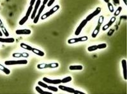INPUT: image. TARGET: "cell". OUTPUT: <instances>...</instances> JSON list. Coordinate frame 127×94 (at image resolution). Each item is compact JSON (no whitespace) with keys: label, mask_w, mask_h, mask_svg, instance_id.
<instances>
[{"label":"cell","mask_w":127,"mask_h":94,"mask_svg":"<svg viewBox=\"0 0 127 94\" xmlns=\"http://www.w3.org/2000/svg\"><path fill=\"white\" fill-rule=\"evenodd\" d=\"M104 21V16H103V15L100 16V17L98 19V23H97V25H96V28H94V29L93 30V31L92 34H91L92 38H96V36L98 35V34L99 33V32H100V28H101V26H102Z\"/></svg>","instance_id":"cell-1"},{"label":"cell","mask_w":127,"mask_h":94,"mask_svg":"<svg viewBox=\"0 0 127 94\" xmlns=\"http://www.w3.org/2000/svg\"><path fill=\"white\" fill-rule=\"evenodd\" d=\"M59 67L58 63H40L38 64L36 67L38 69H55Z\"/></svg>","instance_id":"cell-2"},{"label":"cell","mask_w":127,"mask_h":94,"mask_svg":"<svg viewBox=\"0 0 127 94\" xmlns=\"http://www.w3.org/2000/svg\"><path fill=\"white\" fill-rule=\"evenodd\" d=\"M60 5H58L54 6V7L52 8H51V9L50 10L49 12H47L45 13V14L42 15H41L40 18H41L42 20H44V19H47V17H49L51 16V15L54 14L55 12H56L57 11L60 9Z\"/></svg>","instance_id":"cell-3"},{"label":"cell","mask_w":127,"mask_h":94,"mask_svg":"<svg viewBox=\"0 0 127 94\" xmlns=\"http://www.w3.org/2000/svg\"><path fill=\"white\" fill-rule=\"evenodd\" d=\"M28 62L26 60H8L5 61V64L6 65H27Z\"/></svg>","instance_id":"cell-4"},{"label":"cell","mask_w":127,"mask_h":94,"mask_svg":"<svg viewBox=\"0 0 127 94\" xmlns=\"http://www.w3.org/2000/svg\"><path fill=\"white\" fill-rule=\"evenodd\" d=\"M88 40V37L87 36H80V37H77V38H74L68 39L67 41V43L68 44H72V43H75L77 42H86V40Z\"/></svg>","instance_id":"cell-5"},{"label":"cell","mask_w":127,"mask_h":94,"mask_svg":"<svg viewBox=\"0 0 127 94\" xmlns=\"http://www.w3.org/2000/svg\"><path fill=\"white\" fill-rule=\"evenodd\" d=\"M101 11H102L101 8L97 7L96 9H95V10L93 12H92L91 14H90L88 15L86 17V20L87 21V22L90 21H91L93 18H94V17L96 16V15H98V14H100V13L101 12Z\"/></svg>","instance_id":"cell-6"},{"label":"cell","mask_w":127,"mask_h":94,"mask_svg":"<svg viewBox=\"0 0 127 94\" xmlns=\"http://www.w3.org/2000/svg\"><path fill=\"white\" fill-rule=\"evenodd\" d=\"M87 21L86 20V19H84V20H83L82 21H81L80 24L79 25L78 27L77 28L76 30L75 31V35L76 36H78V35H80V33H81L82 29H83L84 28V26L87 24Z\"/></svg>","instance_id":"cell-7"},{"label":"cell","mask_w":127,"mask_h":94,"mask_svg":"<svg viewBox=\"0 0 127 94\" xmlns=\"http://www.w3.org/2000/svg\"><path fill=\"white\" fill-rule=\"evenodd\" d=\"M43 81L46 83L52 84V85H59L61 83V80L58 79V80H51L47 78H43Z\"/></svg>","instance_id":"cell-8"},{"label":"cell","mask_w":127,"mask_h":94,"mask_svg":"<svg viewBox=\"0 0 127 94\" xmlns=\"http://www.w3.org/2000/svg\"><path fill=\"white\" fill-rule=\"evenodd\" d=\"M44 8H45V5H42L40 7V9H39V10L38 11V12L36 14L35 17L33 19V23L36 24L38 22L39 19H40V17H41V14H42V12L44 11Z\"/></svg>","instance_id":"cell-9"},{"label":"cell","mask_w":127,"mask_h":94,"mask_svg":"<svg viewBox=\"0 0 127 94\" xmlns=\"http://www.w3.org/2000/svg\"><path fill=\"white\" fill-rule=\"evenodd\" d=\"M40 4H41V0H36V3H35V8H34V9H33V12L31 14V19H33L35 17V16H36L37 12H38V8H39V7L40 6Z\"/></svg>","instance_id":"cell-10"},{"label":"cell","mask_w":127,"mask_h":94,"mask_svg":"<svg viewBox=\"0 0 127 94\" xmlns=\"http://www.w3.org/2000/svg\"><path fill=\"white\" fill-rule=\"evenodd\" d=\"M116 20V17L114 16L113 17H111V19H110L109 22L106 24H105V25L103 26V28H102V30H103V31H105V30H107V29H109V28L111 27V26L114 23Z\"/></svg>","instance_id":"cell-11"},{"label":"cell","mask_w":127,"mask_h":94,"mask_svg":"<svg viewBox=\"0 0 127 94\" xmlns=\"http://www.w3.org/2000/svg\"><path fill=\"white\" fill-rule=\"evenodd\" d=\"M29 56V54L27 52H15L12 54L13 58H27Z\"/></svg>","instance_id":"cell-12"},{"label":"cell","mask_w":127,"mask_h":94,"mask_svg":"<svg viewBox=\"0 0 127 94\" xmlns=\"http://www.w3.org/2000/svg\"><path fill=\"white\" fill-rule=\"evenodd\" d=\"M58 88H59V89L63 91H65V92L71 93V94H74L75 89H74L73 88H71V87H66V86H63V85H60L58 87Z\"/></svg>","instance_id":"cell-13"},{"label":"cell","mask_w":127,"mask_h":94,"mask_svg":"<svg viewBox=\"0 0 127 94\" xmlns=\"http://www.w3.org/2000/svg\"><path fill=\"white\" fill-rule=\"evenodd\" d=\"M16 35H30L31 33V30L29 29H17L15 31Z\"/></svg>","instance_id":"cell-14"},{"label":"cell","mask_w":127,"mask_h":94,"mask_svg":"<svg viewBox=\"0 0 127 94\" xmlns=\"http://www.w3.org/2000/svg\"><path fill=\"white\" fill-rule=\"evenodd\" d=\"M121 65L122 67H123V78L125 80H127V60H122L121 61Z\"/></svg>","instance_id":"cell-15"},{"label":"cell","mask_w":127,"mask_h":94,"mask_svg":"<svg viewBox=\"0 0 127 94\" xmlns=\"http://www.w3.org/2000/svg\"><path fill=\"white\" fill-rule=\"evenodd\" d=\"M0 42L2 43H13L15 42V38L0 37Z\"/></svg>","instance_id":"cell-16"},{"label":"cell","mask_w":127,"mask_h":94,"mask_svg":"<svg viewBox=\"0 0 127 94\" xmlns=\"http://www.w3.org/2000/svg\"><path fill=\"white\" fill-rule=\"evenodd\" d=\"M31 51L34 53V54H36V55H38V56H44V55H45V52H44V51H41V50H40V49H36V48H33L32 49V50H31Z\"/></svg>","instance_id":"cell-17"},{"label":"cell","mask_w":127,"mask_h":94,"mask_svg":"<svg viewBox=\"0 0 127 94\" xmlns=\"http://www.w3.org/2000/svg\"><path fill=\"white\" fill-rule=\"evenodd\" d=\"M70 71H82L83 69L82 65H70L69 67Z\"/></svg>","instance_id":"cell-18"},{"label":"cell","mask_w":127,"mask_h":94,"mask_svg":"<svg viewBox=\"0 0 127 94\" xmlns=\"http://www.w3.org/2000/svg\"><path fill=\"white\" fill-rule=\"evenodd\" d=\"M35 90H36V92H37L38 94H53V93L44 91L42 89V88H40V86H36V87H35Z\"/></svg>","instance_id":"cell-19"},{"label":"cell","mask_w":127,"mask_h":94,"mask_svg":"<svg viewBox=\"0 0 127 94\" xmlns=\"http://www.w3.org/2000/svg\"><path fill=\"white\" fill-rule=\"evenodd\" d=\"M0 71H3V72L5 74H7V75H9V74H10V72H11L10 70H9V69H7V68H6L5 67H4L3 65H1V64H0Z\"/></svg>","instance_id":"cell-20"},{"label":"cell","mask_w":127,"mask_h":94,"mask_svg":"<svg viewBox=\"0 0 127 94\" xmlns=\"http://www.w3.org/2000/svg\"><path fill=\"white\" fill-rule=\"evenodd\" d=\"M20 46L22 47V49H26V50H27V51H31V50H32V49H33V47H31V46H30V45H27V44H26V43H20Z\"/></svg>","instance_id":"cell-21"},{"label":"cell","mask_w":127,"mask_h":94,"mask_svg":"<svg viewBox=\"0 0 127 94\" xmlns=\"http://www.w3.org/2000/svg\"><path fill=\"white\" fill-rule=\"evenodd\" d=\"M72 78L71 76H68V77L64 78L63 80H61V83H67L72 81Z\"/></svg>","instance_id":"cell-22"},{"label":"cell","mask_w":127,"mask_h":94,"mask_svg":"<svg viewBox=\"0 0 127 94\" xmlns=\"http://www.w3.org/2000/svg\"><path fill=\"white\" fill-rule=\"evenodd\" d=\"M28 19H29V17L27 16H24V17H22V19H21V20L19 21V25L22 26V25H24V24L27 21V20H28Z\"/></svg>","instance_id":"cell-23"},{"label":"cell","mask_w":127,"mask_h":94,"mask_svg":"<svg viewBox=\"0 0 127 94\" xmlns=\"http://www.w3.org/2000/svg\"><path fill=\"white\" fill-rule=\"evenodd\" d=\"M98 49L97 48V45H91V46H89L87 47V51L89 52H93V51H96Z\"/></svg>","instance_id":"cell-24"},{"label":"cell","mask_w":127,"mask_h":94,"mask_svg":"<svg viewBox=\"0 0 127 94\" xmlns=\"http://www.w3.org/2000/svg\"><path fill=\"white\" fill-rule=\"evenodd\" d=\"M32 11H33V7L29 5V7H28V8H27V12H26V16L29 17L30 16V15H31V12H32Z\"/></svg>","instance_id":"cell-25"},{"label":"cell","mask_w":127,"mask_h":94,"mask_svg":"<svg viewBox=\"0 0 127 94\" xmlns=\"http://www.w3.org/2000/svg\"><path fill=\"white\" fill-rule=\"evenodd\" d=\"M107 7H108L109 10L110 11L111 13H113L114 12V7H113V4L111 3L110 2H109V3H107Z\"/></svg>","instance_id":"cell-26"},{"label":"cell","mask_w":127,"mask_h":94,"mask_svg":"<svg viewBox=\"0 0 127 94\" xmlns=\"http://www.w3.org/2000/svg\"><path fill=\"white\" fill-rule=\"evenodd\" d=\"M47 89H48L49 90L52 91V92H58V88L57 87H53V86H49V85H48Z\"/></svg>","instance_id":"cell-27"},{"label":"cell","mask_w":127,"mask_h":94,"mask_svg":"<svg viewBox=\"0 0 127 94\" xmlns=\"http://www.w3.org/2000/svg\"><path fill=\"white\" fill-rule=\"evenodd\" d=\"M107 45L106 43H100L97 45V48L98 49H105L107 47Z\"/></svg>","instance_id":"cell-28"},{"label":"cell","mask_w":127,"mask_h":94,"mask_svg":"<svg viewBox=\"0 0 127 94\" xmlns=\"http://www.w3.org/2000/svg\"><path fill=\"white\" fill-rule=\"evenodd\" d=\"M121 11H122V7H119L117 8V10H116L114 12V16L115 17L118 16V15L120 14V13H121Z\"/></svg>","instance_id":"cell-29"},{"label":"cell","mask_w":127,"mask_h":94,"mask_svg":"<svg viewBox=\"0 0 127 94\" xmlns=\"http://www.w3.org/2000/svg\"><path fill=\"white\" fill-rule=\"evenodd\" d=\"M38 86H40V87H42V88H47V87H48V85H47V83H45V82H42V81H38Z\"/></svg>","instance_id":"cell-30"},{"label":"cell","mask_w":127,"mask_h":94,"mask_svg":"<svg viewBox=\"0 0 127 94\" xmlns=\"http://www.w3.org/2000/svg\"><path fill=\"white\" fill-rule=\"evenodd\" d=\"M56 1V0H49V1H48V3H47V7H51V6L53 5V3H54V1Z\"/></svg>","instance_id":"cell-31"},{"label":"cell","mask_w":127,"mask_h":94,"mask_svg":"<svg viewBox=\"0 0 127 94\" xmlns=\"http://www.w3.org/2000/svg\"><path fill=\"white\" fill-rule=\"evenodd\" d=\"M4 28H5V25H4L3 22H2L1 19H0V28H1V29H3Z\"/></svg>","instance_id":"cell-32"},{"label":"cell","mask_w":127,"mask_h":94,"mask_svg":"<svg viewBox=\"0 0 127 94\" xmlns=\"http://www.w3.org/2000/svg\"><path fill=\"white\" fill-rule=\"evenodd\" d=\"M74 94H86V93H84L82 92H80V91L75 90Z\"/></svg>","instance_id":"cell-33"},{"label":"cell","mask_w":127,"mask_h":94,"mask_svg":"<svg viewBox=\"0 0 127 94\" xmlns=\"http://www.w3.org/2000/svg\"><path fill=\"white\" fill-rule=\"evenodd\" d=\"M36 0H31V1H30V4H29V5L30 6H32L33 7L34 5L35 4V3H36Z\"/></svg>","instance_id":"cell-34"},{"label":"cell","mask_w":127,"mask_h":94,"mask_svg":"<svg viewBox=\"0 0 127 94\" xmlns=\"http://www.w3.org/2000/svg\"><path fill=\"white\" fill-rule=\"evenodd\" d=\"M49 0H44L43 1V4L42 5H47V3H48V1H49Z\"/></svg>","instance_id":"cell-35"},{"label":"cell","mask_w":127,"mask_h":94,"mask_svg":"<svg viewBox=\"0 0 127 94\" xmlns=\"http://www.w3.org/2000/svg\"><path fill=\"white\" fill-rule=\"evenodd\" d=\"M3 36V33L1 31V30H0V37H1V36Z\"/></svg>","instance_id":"cell-36"},{"label":"cell","mask_w":127,"mask_h":94,"mask_svg":"<svg viewBox=\"0 0 127 94\" xmlns=\"http://www.w3.org/2000/svg\"><path fill=\"white\" fill-rule=\"evenodd\" d=\"M104 1L105 2V3H108L109 2V0H104Z\"/></svg>","instance_id":"cell-37"},{"label":"cell","mask_w":127,"mask_h":94,"mask_svg":"<svg viewBox=\"0 0 127 94\" xmlns=\"http://www.w3.org/2000/svg\"><path fill=\"white\" fill-rule=\"evenodd\" d=\"M123 1L125 4V5H127V0H123Z\"/></svg>","instance_id":"cell-38"}]
</instances>
